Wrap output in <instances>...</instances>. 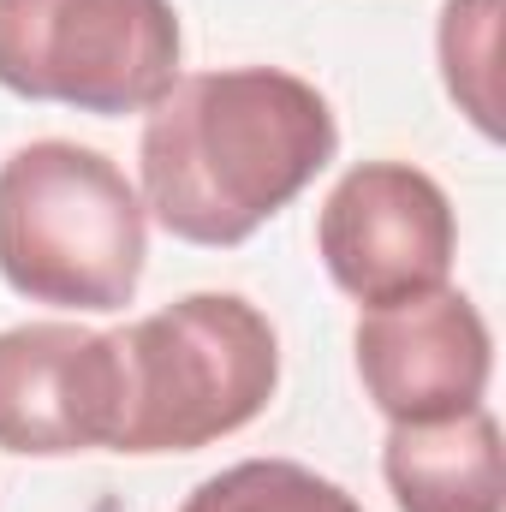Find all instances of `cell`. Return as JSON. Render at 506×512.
Returning <instances> with one entry per match:
<instances>
[{"label": "cell", "instance_id": "52a82bcc", "mask_svg": "<svg viewBox=\"0 0 506 512\" xmlns=\"http://www.w3.org/2000/svg\"><path fill=\"white\" fill-rule=\"evenodd\" d=\"M352 346L364 393L387 423H441L477 411L495 376L489 322L453 286L364 310Z\"/></svg>", "mask_w": 506, "mask_h": 512}, {"label": "cell", "instance_id": "7a4b0ae2", "mask_svg": "<svg viewBox=\"0 0 506 512\" xmlns=\"http://www.w3.org/2000/svg\"><path fill=\"white\" fill-rule=\"evenodd\" d=\"M149 256V209L84 143L42 137L0 161V280L54 310H126Z\"/></svg>", "mask_w": 506, "mask_h": 512}, {"label": "cell", "instance_id": "9c48e42d", "mask_svg": "<svg viewBox=\"0 0 506 512\" xmlns=\"http://www.w3.org/2000/svg\"><path fill=\"white\" fill-rule=\"evenodd\" d=\"M441 78L459 114L483 137H501V96H495V66H501V0H447L441 6Z\"/></svg>", "mask_w": 506, "mask_h": 512}, {"label": "cell", "instance_id": "ba28073f", "mask_svg": "<svg viewBox=\"0 0 506 512\" xmlns=\"http://www.w3.org/2000/svg\"><path fill=\"white\" fill-rule=\"evenodd\" d=\"M381 477L399 512H506L501 423L489 405L441 423H393Z\"/></svg>", "mask_w": 506, "mask_h": 512}, {"label": "cell", "instance_id": "5b68a950", "mask_svg": "<svg viewBox=\"0 0 506 512\" xmlns=\"http://www.w3.org/2000/svg\"><path fill=\"white\" fill-rule=\"evenodd\" d=\"M316 256L364 310L441 292L459 256L447 191L411 161H358L316 215Z\"/></svg>", "mask_w": 506, "mask_h": 512}, {"label": "cell", "instance_id": "30bf717a", "mask_svg": "<svg viewBox=\"0 0 506 512\" xmlns=\"http://www.w3.org/2000/svg\"><path fill=\"white\" fill-rule=\"evenodd\" d=\"M179 512H364L340 483L292 459H245L197 483Z\"/></svg>", "mask_w": 506, "mask_h": 512}, {"label": "cell", "instance_id": "3957f363", "mask_svg": "<svg viewBox=\"0 0 506 512\" xmlns=\"http://www.w3.org/2000/svg\"><path fill=\"white\" fill-rule=\"evenodd\" d=\"M120 453H197L256 423L280 387L274 322L239 292H191L114 334Z\"/></svg>", "mask_w": 506, "mask_h": 512}, {"label": "cell", "instance_id": "6da1fadb", "mask_svg": "<svg viewBox=\"0 0 506 512\" xmlns=\"http://www.w3.org/2000/svg\"><path fill=\"white\" fill-rule=\"evenodd\" d=\"M340 149L328 96L280 66L179 78L143 120V209L185 245L233 251L268 227Z\"/></svg>", "mask_w": 506, "mask_h": 512}, {"label": "cell", "instance_id": "8992f818", "mask_svg": "<svg viewBox=\"0 0 506 512\" xmlns=\"http://www.w3.org/2000/svg\"><path fill=\"white\" fill-rule=\"evenodd\" d=\"M120 346L78 322H18L0 334V453L66 459L114 447Z\"/></svg>", "mask_w": 506, "mask_h": 512}, {"label": "cell", "instance_id": "277c9868", "mask_svg": "<svg viewBox=\"0 0 506 512\" xmlns=\"http://www.w3.org/2000/svg\"><path fill=\"white\" fill-rule=\"evenodd\" d=\"M173 0H0V90L78 114H149L179 84Z\"/></svg>", "mask_w": 506, "mask_h": 512}]
</instances>
